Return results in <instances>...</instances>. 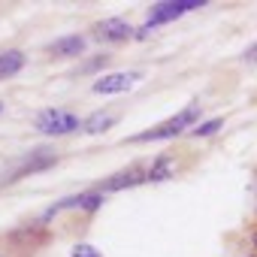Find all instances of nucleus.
I'll use <instances>...</instances> for the list:
<instances>
[{"mask_svg": "<svg viewBox=\"0 0 257 257\" xmlns=\"http://www.w3.org/2000/svg\"><path fill=\"white\" fill-rule=\"evenodd\" d=\"M197 118H200V103L185 106L182 112H176V115H170L167 121H161L158 127H149V131H143V134H134L127 143H158V140H176L179 134L194 131V121H197Z\"/></svg>", "mask_w": 257, "mask_h": 257, "instance_id": "1", "label": "nucleus"}, {"mask_svg": "<svg viewBox=\"0 0 257 257\" xmlns=\"http://www.w3.org/2000/svg\"><path fill=\"white\" fill-rule=\"evenodd\" d=\"M58 161H61L58 152H52V149H37V152H31L28 158H22L16 167H10V173L0 176V188H4V185H16V182H22V179H28V176H37V173H46V170H52Z\"/></svg>", "mask_w": 257, "mask_h": 257, "instance_id": "2", "label": "nucleus"}, {"mask_svg": "<svg viewBox=\"0 0 257 257\" xmlns=\"http://www.w3.org/2000/svg\"><path fill=\"white\" fill-rule=\"evenodd\" d=\"M140 185H149V161L143 164H131V167H124L121 173H115V176H109V179H103V182H97L94 185V191L97 194H115V191H127V188H140Z\"/></svg>", "mask_w": 257, "mask_h": 257, "instance_id": "3", "label": "nucleus"}, {"mask_svg": "<svg viewBox=\"0 0 257 257\" xmlns=\"http://www.w3.org/2000/svg\"><path fill=\"white\" fill-rule=\"evenodd\" d=\"M203 7V0H167V4H155L149 10V19H146V28L137 31V37H146L152 28H161V25H170L176 22L179 16L191 13V10H200Z\"/></svg>", "mask_w": 257, "mask_h": 257, "instance_id": "4", "label": "nucleus"}, {"mask_svg": "<svg viewBox=\"0 0 257 257\" xmlns=\"http://www.w3.org/2000/svg\"><path fill=\"white\" fill-rule=\"evenodd\" d=\"M34 127L46 137H67L82 127V118L73 112H64V109H46L34 118Z\"/></svg>", "mask_w": 257, "mask_h": 257, "instance_id": "5", "label": "nucleus"}, {"mask_svg": "<svg viewBox=\"0 0 257 257\" xmlns=\"http://www.w3.org/2000/svg\"><path fill=\"white\" fill-rule=\"evenodd\" d=\"M91 37L100 40V43H124V40L134 37V28L124 19H106V22H97L91 28Z\"/></svg>", "mask_w": 257, "mask_h": 257, "instance_id": "6", "label": "nucleus"}, {"mask_svg": "<svg viewBox=\"0 0 257 257\" xmlns=\"http://www.w3.org/2000/svg\"><path fill=\"white\" fill-rule=\"evenodd\" d=\"M143 73H106L94 82V94H118V91H131Z\"/></svg>", "mask_w": 257, "mask_h": 257, "instance_id": "7", "label": "nucleus"}, {"mask_svg": "<svg viewBox=\"0 0 257 257\" xmlns=\"http://www.w3.org/2000/svg\"><path fill=\"white\" fill-rule=\"evenodd\" d=\"M46 52H49L52 58H73V55H82V52H85V37H79V34L61 37V40H55Z\"/></svg>", "mask_w": 257, "mask_h": 257, "instance_id": "8", "label": "nucleus"}, {"mask_svg": "<svg viewBox=\"0 0 257 257\" xmlns=\"http://www.w3.org/2000/svg\"><path fill=\"white\" fill-rule=\"evenodd\" d=\"M25 52L22 49H7V52H0V82L4 79H13L16 73H22L25 67Z\"/></svg>", "mask_w": 257, "mask_h": 257, "instance_id": "9", "label": "nucleus"}, {"mask_svg": "<svg viewBox=\"0 0 257 257\" xmlns=\"http://www.w3.org/2000/svg\"><path fill=\"white\" fill-rule=\"evenodd\" d=\"M176 176V155H158L155 161H149V182H164Z\"/></svg>", "mask_w": 257, "mask_h": 257, "instance_id": "10", "label": "nucleus"}, {"mask_svg": "<svg viewBox=\"0 0 257 257\" xmlns=\"http://www.w3.org/2000/svg\"><path fill=\"white\" fill-rule=\"evenodd\" d=\"M112 124H115V115L97 112V115H91L88 121H82V131H85V134H103V131H109Z\"/></svg>", "mask_w": 257, "mask_h": 257, "instance_id": "11", "label": "nucleus"}, {"mask_svg": "<svg viewBox=\"0 0 257 257\" xmlns=\"http://www.w3.org/2000/svg\"><path fill=\"white\" fill-rule=\"evenodd\" d=\"M221 127H224V118H212V121H206V124H197L194 131H191V137L203 140V137H212V134H218Z\"/></svg>", "mask_w": 257, "mask_h": 257, "instance_id": "12", "label": "nucleus"}, {"mask_svg": "<svg viewBox=\"0 0 257 257\" xmlns=\"http://www.w3.org/2000/svg\"><path fill=\"white\" fill-rule=\"evenodd\" d=\"M106 64H109V55H97V58H91L88 64H82L76 73H79V76H85V73H94V70H100V67H106Z\"/></svg>", "mask_w": 257, "mask_h": 257, "instance_id": "13", "label": "nucleus"}, {"mask_svg": "<svg viewBox=\"0 0 257 257\" xmlns=\"http://www.w3.org/2000/svg\"><path fill=\"white\" fill-rule=\"evenodd\" d=\"M70 257H103V254H100L94 245H88V242H79V245H73Z\"/></svg>", "mask_w": 257, "mask_h": 257, "instance_id": "14", "label": "nucleus"}, {"mask_svg": "<svg viewBox=\"0 0 257 257\" xmlns=\"http://www.w3.org/2000/svg\"><path fill=\"white\" fill-rule=\"evenodd\" d=\"M251 200H254V215H257V170H254V176H251ZM257 221V218H254Z\"/></svg>", "mask_w": 257, "mask_h": 257, "instance_id": "15", "label": "nucleus"}, {"mask_svg": "<svg viewBox=\"0 0 257 257\" xmlns=\"http://www.w3.org/2000/svg\"><path fill=\"white\" fill-rule=\"evenodd\" d=\"M245 61H257V43H254V46L245 52Z\"/></svg>", "mask_w": 257, "mask_h": 257, "instance_id": "16", "label": "nucleus"}, {"mask_svg": "<svg viewBox=\"0 0 257 257\" xmlns=\"http://www.w3.org/2000/svg\"><path fill=\"white\" fill-rule=\"evenodd\" d=\"M0 112H4V103H0Z\"/></svg>", "mask_w": 257, "mask_h": 257, "instance_id": "17", "label": "nucleus"}]
</instances>
